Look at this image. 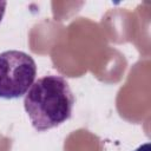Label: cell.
I'll use <instances>...</instances> for the list:
<instances>
[{"mask_svg": "<svg viewBox=\"0 0 151 151\" xmlns=\"http://www.w3.org/2000/svg\"><path fill=\"white\" fill-rule=\"evenodd\" d=\"M74 96L61 76H45L35 80L24 99L25 111L32 126L39 131L57 127L72 116Z\"/></svg>", "mask_w": 151, "mask_h": 151, "instance_id": "1", "label": "cell"}, {"mask_svg": "<svg viewBox=\"0 0 151 151\" xmlns=\"http://www.w3.org/2000/svg\"><path fill=\"white\" fill-rule=\"evenodd\" d=\"M37 76L34 59L17 50L0 53V98L17 99L27 93Z\"/></svg>", "mask_w": 151, "mask_h": 151, "instance_id": "2", "label": "cell"}, {"mask_svg": "<svg viewBox=\"0 0 151 151\" xmlns=\"http://www.w3.org/2000/svg\"><path fill=\"white\" fill-rule=\"evenodd\" d=\"M134 151H151V146H150V143L146 142L144 144H142L140 146H138Z\"/></svg>", "mask_w": 151, "mask_h": 151, "instance_id": "3", "label": "cell"}, {"mask_svg": "<svg viewBox=\"0 0 151 151\" xmlns=\"http://www.w3.org/2000/svg\"><path fill=\"white\" fill-rule=\"evenodd\" d=\"M6 6H7V2L6 1H0V22L4 18V14H5V11H6Z\"/></svg>", "mask_w": 151, "mask_h": 151, "instance_id": "4", "label": "cell"}]
</instances>
